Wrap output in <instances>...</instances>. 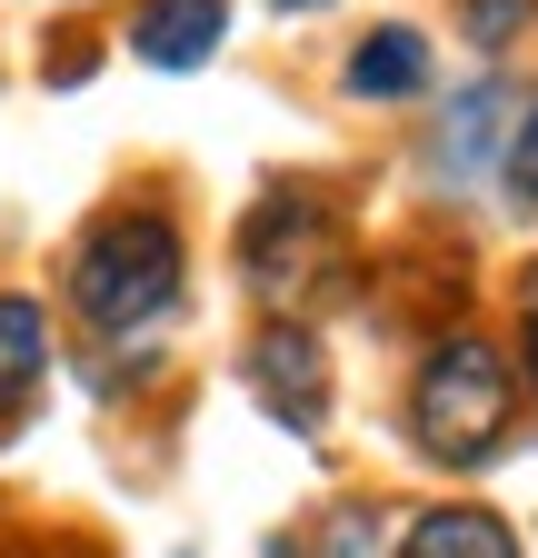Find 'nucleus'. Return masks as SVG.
<instances>
[{"label":"nucleus","instance_id":"nucleus-9","mask_svg":"<svg viewBox=\"0 0 538 558\" xmlns=\"http://www.w3.org/2000/svg\"><path fill=\"white\" fill-rule=\"evenodd\" d=\"M40 360H50V329H40V310H30V300H0V409H11V399H30Z\"/></svg>","mask_w":538,"mask_h":558},{"label":"nucleus","instance_id":"nucleus-7","mask_svg":"<svg viewBox=\"0 0 538 558\" xmlns=\"http://www.w3.org/2000/svg\"><path fill=\"white\" fill-rule=\"evenodd\" d=\"M409 558H518V538L489 509H439V519L409 529Z\"/></svg>","mask_w":538,"mask_h":558},{"label":"nucleus","instance_id":"nucleus-10","mask_svg":"<svg viewBox=\"0 0 538 558\" xmlns=\"http://www.w3.org/2000/svg\"><path fill=\"white\" fill-rule=\"evenodd\" d=\"M509 190H518V209H538V100H528V120L509 140Z\"/></svg>","mask_w":538,"mask_h":558},{"label":"nucleus","instance_id":"nucleus-3","mask_svg":"<svg viewBox=\"0 0 538 558\" xmlns=\"http://www.w3.org/2000/svg\"><path fill=\"white\" fill-rule=\"evenodd\" d=\"M240 259L269 300H290L309 269H329V220H319V199L309 190H269L249 209V230H240Z\"/></svg>","mask_w":538,"mask_h":558},{"label":"nucleus","instance_id":"nucleus-12","mask_svg":"<svg viewBox=\"0 0 538 558\" xmlns=\"http://www.w3.org/2000/svg\"><path fill=\"white\" fill-rule=\"evenodd\" d=\"M528 21V0H468V31H479L489 50H499V31H518Z\"/></svg>","mask_w":538,"mask_h":558},{"label":"nucleus","instance_id":"nucleus-4","mask_svg":"<svg viewBox=\"0 0 538 558\" xmlns=\"http://www.w3.org/2000/svg\"><path fill=\"white\" fill-rule=\"evenodd\" d=\"M249 389L269 399V418H290V429L309 439V429H319V409H329L319 339H309V329H259V349H249Z\"/></svg>","mask_w":538,"mask_h":558},{"label":"nucleus","instance_id":"nucleus-2","mask_svg":"<svg viewBox=\"0 0 538 558\" xmlns=\"http://www.w3.org/2000/svg\"><path fill=\"white\" fill-rule=\"evenodd\" d=\"M509 409H518V379H509V360H499L489 339H439V349H429V369H419V399H409L419 449H439L449 469L499 459Z\"/></svg>","mask_w":538,"mask_h":558},{"label":"nucleus","instance_id":"nucleus-6","mask_svg":"<svg viewBox=\"0 0 538 558\" xmlns=\"http://www.w3.org/2000/svg\"><path fill=\"white\" fill-rule=\"evenodd\" d=\"M429 81V40L419 31H369L359 50H350V90L359 100H409Z\"/></svg>","mask_w":538,"mask_h":558},{"label":"nucleus","instance_id":"nucleus-8","mask_svg":"<svg viewBox=\"0 0 538 558\" xmlns=\"http://www.w3.org/2000/svg\"><path fill=\"white\" fill-rule=\"evenodd\" d=\"M499 110H509V90H499V81H479V90H468V100L449 110V130H439V170H449V180H468V170L489 160V140H499Z\"/></svg>","mask_w":538,"mask_h":558},{"label":"nucleus","instance_id":"nucleus-14","mask_svg":"<svg viewBox=\"0 0 538 558\" xmlns=\"http://www.w3.org/2000/svg\"><path fill=\"white\" fill-rule=\"evenodd\" d=\"M290 11H319V0H290Z\"/></svg>","mask_w":538,"mask_h":558},{"label":"nucleus","instance_id":"nucleus-11","mask_svg":"<svg viewBox=\"0 0 538 558\" xmlns=\"http://www.w3.org/2000/svg\"><path fill=\"white\" fill-rule=\"evenodd\" d=\"M329 558H379V519L369 509H340V519H329Z\"/></svg>","mask_w":538,"mask_h":558},{"label":"nucleus","instance_id":"nucleus-13","mask_svg":"<svg viewBox=\"0 0 538 558\" xmlns=\"http://www.w3.org/2000/svg\"><path fill=\"white\" fill-rule=\"evenodd\" d=\"M528 369H538V290H528Z\"/></svg>","mask_w":538,"mask_h":558},{"label":"nucleus","instance_id":"nucleus-5","mask_svg":"<svg viewBox=\"0 0 538 558\" xmlns=\"http://www.w3.org/2000/svg\"><path fill=\"white\" fill-rule=\"evenodd\" d=\"M220 31H230V0H150V11L130 21V50L150 70H199L220 50Z\"/></svg>","mask_w":538,"mask_h":558},{"label":"nucleus","instance_id":"nucleus-1","mask_svg":"<svg viewBox=\"0 0 538 558\" xmlns=\"http://www.w3.org/2000/svg\"><path fill=\"white\" fill-rule=\"evenodd\" d=\"M71 300L90 329H150L170 300H180V230L150 220V209H120L100 220L71 259Z\"/></svg>","mask_w":538,"mask_h":558}]
</instances>
